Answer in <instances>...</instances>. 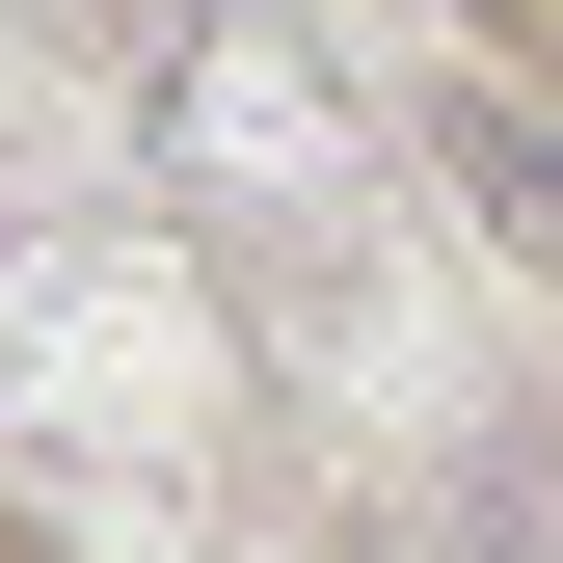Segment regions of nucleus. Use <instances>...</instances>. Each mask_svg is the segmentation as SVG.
<instances>
[{
  "label": "nucleus",
  "mask_w": 563,
  "mask_h": 563,
  "mask_svg": "<svg viewBox=\"0 0 563 563\" xmlns=\"http://www.w3.org/2000/svg\"><path fill=\"white\" fill-rule=\"evenodd\" d=\"M54 27H81V54H108V81H162V54H188V27H216V0H54Z\"/></svg>",
  "instance_id": "4"
},
{
  "label": "nucleus",
  "mask_w": 563,
  "mask_h": 563,
  "mask_svg": "<svg viewBox=\"0 0 563 563\" xmlns=\"http://www.w3.org/2000/svg\"><path fill=\"white\" fill-rule=\"evenodd\" d=\"M134 162H162V216L242 268V296H322V268H376V81H349L322 0H216V27L134 81Z\"/></svg>",
  "instance_id": "1"
},
{
  "label": "nucleus",
  "mask_w": 563,
  "mask_h": 563,
  "mask_svg": "<svg viewBox=\"0 0 563 563\" xmlns=\"http://www.w3.org/2000/svg\"><path fill=\"white\" fill-rule=\"evenodd\" d=\"M376 563H483V537H456V510H402V537H376Z\"/></svg>",
  "instance_id": "5"
},
{
  "label": "nucleus",
  "mask_w": 563,
  "mask_h": 563,
  "mask_svg": "<svg viewBox=\"0 0 563 563\" xmlns=\"http://www.w3.org/2000/svg\"><path fill=\"white\" fill-rule=\"evenodd\" d=\"M402 162H430V188H456V216H483V242H510V268H537V296H563V81H537V54H483V27H456V54H430V81H402Z\"/></svg>",
  "instance_id": "2"
},
{
  "label": "nucleus",
  "mask_w": 563,
  "mask_h": 563,
  "mask_svg": "<svg viewBox=\"0 0 563 563\" xmlns=\"http://www.w3.org/2000/svg\"><path fill=\"white\" fill-rule=\"evenodd\" d=\"M456 537H483V563H563V402H483V456H456Z\"/></svg>",
  "instance_id": "3"
},
{
  "label": "nucleus",
  "mask_w": 563,
  "mask_h": 563,
  "mask_svg": "<svg viewBox=\"0 0 563 563\" xmlns=\"http://www.w3.org/2000/svg\"><path fill=\"white\" fill-rule=\"evenodd\" d=\"M0 296H27V216H0Z\"/></svg>",
  "instance_id": "6"
}]
</instances>
